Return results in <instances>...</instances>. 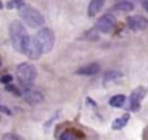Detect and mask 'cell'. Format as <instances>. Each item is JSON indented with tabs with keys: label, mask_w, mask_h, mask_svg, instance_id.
<instances>
[{
	"label": "cell",
	"mask_w": 148,
	"mask_h": 140,
	"mask_svg": "<svg viewBox=\"0 0 148 140\" xmlns=\"http://www.w3.org/2000/svg\"><path fill=\"white\" fill-rule=\"evenodd\" d=\"M9 37L13 44V47L20 52L24 53L27 44L29 42V35L24 25L20 21H13L9 25Z\"/></svg>",
	"instance_id": "cell-1"
},
{
	"label": "cell",
	"mask_w": 148,
	"mask_h": 140,
	"mask_svg": "<svg viewBox=\"0 0 148 140\" xmlns=\"http://www.w3.org/2000/svg\"><path fill=\"white\" fill-rule=\"evenodd\" d=\"M17 9H18V15L21 16V19L30 28H38V27L44 24V22H45L44 16L36 8H34V7L29 6V5L23 3Z\"/></svg>",
	"instance_id": "cell-2"
},
{
	"label": "cell",
	"mask_w": 148,
	"mask_h": 140,
	"mask_svg": "<svg viewBox=\"0 0 148 140\" xmlns=\"http://www.w3.org/2000/svg\"><path fill=\"white\" fill-rule=\"evenodd\" d=\"M36 75H37L36 68L31 64L22 62V64L17 65V67H16V79L23 88L32 86V83L36 79Z\"/></svg>",
	"instance_id": "cell-3"
},
{
	"label": "cell",
	"mask_w": 148,
	"mask_h": 140,
	"mask_svg": "<svg viewBox=\"0 0 148 140\" xmlns=\"http://www.w3.org/2000/svg\"><path fill=\"white\" fill-rule=\"evenodd\" d=\"M35 38L38 42L43 53H47V52H50L52 50V47L54 45V34L50 28L40 29L36 34Z\"/></svg>",
	"instance_id": "cell-4"
},
{
	"label": "cell",
	"mask_w": 148,
	"mask_h": 140,
	"mask_svg": "<svg viewBox=\"0 0 148 140\" xmlns=\"http://www.w3.org/2000/svg\"><path fill=\"white\" fill-rule=\"evenodd\" d=\"M147 90L143 87H136L135 89L132 90L131 95H130V100H128V104H127V110H131L133 112H136L140 110L141 108V101L145 98Z\"/></svg>",
	"instance_id": "cell-5"
},
{
	"label": "cell",
	"mask_w": 148,
	"mask_h": 140,
	"mask_svg": "<svg viewBox=\"0 0 148 140\" xmlns=\"http://www.w3.org/2000/svg\"><path fill=\"white\" fill-rule=\"evenodd\" d=\"M116 17L111 14H104L103 16H101L95 24V29L99 32L103 34H109L113 30V28L116 27Z\"/></svg>",
	"instance_id": "cell-6"
},
{
	"label": "cell",
	"mask_w": 148,
	"mask_h": 140,
	"mask_svg": "<svg viewBox=\"0 0 148 140\" xmlns=\"http://www.w3.org/2000/svg\"><path fill=\"white\" fill-rule=\"evenodd\" d=\"M127 27L133 31H143L148 29V19L141 15H133L126 19Z\"/></svg>",
	"instance_id": "cell-7"
},
{
	"label": "cell",
	"mask_w": 148,
	"mask_h": 140,
	"mask_svg": "<svg viewBox=\"0 0 148 140\" xmlns=\"http://www.w3.org/2000/svg\"><path fill=\"white\" fill-rule=\"evenodd\" d=\"M24 53L31 60H37L43 54L42 49H40V46H39V44H38V42L36 40L35 37H29V42L27 44V47H25V52Z\"/></svg>",
	"instance_id": "cell-8"
},
{
	"label": "cell",
	"mask_w": 148,
	"mask_h": 140,
	"mask_svg": "<svg viewBox=\"0 0 148 140\" xmlns=\"http://www.w3.org/2000/svg\"><path fill=\"white\" fill-rule=\"evenodd\" d=\"M24 89V98L25 102L30 105H36L38 103H42L44 100V96L42 95V93L35 88H32V86L23 88Z\"/></svg>",
	"instance_id": "cell-9"
},
{
	"label": "cell",
	"mask_w": 148,
	"mask_h": 140,
	"mask_svg": "<svg viewBox=\"0 0 148 140\" xmlns=\"http://www.w3.org/2000/svg\"><path fill=\"white\" fill-rule=\"evenodd\" d=\"M99 71H101L99 64H97V62H91V64H88V65L82 66L81 68H79V69L75 72V74L90 76V75H96Z\"/></svg>",
	"instance_id": "cell-10"
},
{
	"label": "cell",
	"mask_w": 148,
	"mask_h": 140,
	"mask_svg": "<svg viewBox=\"0 0 148 140\" xmlns=\"http://www.w3.org/2000/svg\"><path fill=\"white\" fill-rule=\"evenodd\" d=\"M104 3H105V0H90L89 6H88V16L92 17L97 15L103 8Z\"/></svg>",
	"instance_id": "cell-11"
},
{
	"label": "cell",
	"mask_w": 148,
	"mask_h": 140,
	"mask_svg": "<svg viewBox=\"0 0 148 140\" xmlns=\"http://www.w3.org/2000/svg\"><path fill=\"white\" fill-rule=\"evenodd\" d=\"M130 117H131L130 113H125V115H123L121 117L116 118V119L112 121V124H111L112 130H121L123 127H125L126 124H127L128 120H130Z\"/></svg>",
	"instance_id": "cell-12"
},
{
	"label": "cell",
	"mask_w": 148,
	"mask_h": 140,
	"mask_svg": "<svg viewBox=\"0 0 148 140\" xmlns=\"http://www.w3.org/2000/svg\"><path fill=\"white\" fill-rule=\"evenodd\" d=\"M77 138H86V135L79 131H74V130H67L65 132H62L59 137L60 140H75Z\"/></svg>",
	"instance_id": "cell-13"
},
{
	"label": "cell",
	"mask_w": 148,
	"mask_h": 140,
	"mask_svg": "<svg viewBox=\"0 0 148 140\" xmlns=\"http://www.w3.org/2000/svg\"><path fill=\"white\" fill-rule=\"evenodd\" d=\"M134 6L132 2L130 1H121V2H118L113 6V9L117 10V12H124V13H128L131 10H133Z\"/></svg>",
	"instance_id": "cell-14"
},
{
	"label": "cell",
	"mask_w": 148,
	"mask_h": 140,
	"mask_svg": "<svg viewBox=\"0 0 148 140\" xmlns=\"http://www.w3.org/2000/svg\"><path fill=\"white\" fill-rule=\"evenodd\" d=\"M126 102L125 95H114L109 100V104L113 108H121Z\"/></svg>",
	"instance_id": "cell-15"
},
{
	"label": "cell",
	"mask_w": 148,
	"mask_h": 140,
	"mask_svg": "<svg viewBox=\"0 0 148 140\" xmlns=\"http://www.w3.org/2000/svg\"><path fill=\"white\" fill-rule=\"evenodd\" d=\"M123 78V73L119 72V71H108L105 74H104V82H109V81H112V80H116V79H120Z\"/></svg>",
	"instance_id": "cell-16"
},
{
	"label": "cell",
	"mask_w": 148,
	"mask_h": 140,
	"mask_svg": "<svg viewBox=\"0 0 148 140\" xmlns=\"http://www.w3.org/2000/svg\"><path fill=\"white\" fill-rule=\"evenodd\" d=\"M80 39H87V40H97L98 39V32L97 30L94 28V29H90L88 31H86L83 34V36L80 37Z\"/></svg>",
	"instance_id": "cell-17"
},
{
	"label": "cell",
	"mask_w": 148,
	"mask_h": 140,
	"mask_svg": "<svg viewBox=\"0 0 148 140\" xmlns=\"http://www.w3.org/2000/svg\"><path fill=\"white\" fill-rule=\"evenodd\" d=\"M23 3H24L23 0H9V1L7 2V5H6V7H7L8 9H14V8L21 7Z\"/></svg>",
	"instance_id": "cell-18"
},
{
	"label": "cell",
	"mask_w": 148,
	"mask_h": 140,
	"mask_svg": "<svg viewBox=\"0 0 148 140\" xmlns=\"http://www.w3.org/2000/svg\"><path fill=\"white\" fill-rule=\"evenodd\" d=\"M5 90H7V91H9V93H12V94H14L16 96H21L22 95V93L18 90V88L16 86H14V84H10V83H7L6 84Z\"/></svg>",
	"instance_id": "cell-19"
},
{
	"label": "cell",
	"mask_w": 148,
	"mask_h": 140,
	"mask_svg": "<svg viewBox=\"0 0 148 140\" xmlns=\"http://www.w3.org/2000/svg\"><path fill=\"white\" fill-rule=\"evenodd\" d=\"M12 81H13V76H12L10 74H5V75H2V76L0 78V82H1L2 84L10 83Z\"/></svg>",
	"instance_id": "cell-20"
},
{
	"label": "cell",
	"mask_w": 148,
	"mask_h": 140,
	"mask_svg": "<svg viewBox=\"0 0 148 140\" xmlns=\"http://www.w3.org/2000/svg\"><path fill=\"white\" fill-rule=\"evenodd\" d=\"M2 139H3V140H5V139H10V140H18V139H21V137L16 135V134H14V133H6V134H3V135H2Z\"/></svg>",
	"instance_id": "cell-21"
},
{
	"label": "cell",
	"mask_w": 148,
	"mask_h": 140,
	"mask_svg": "<svg viewBox=\"0 0 148 140\" xmlns=\"http://www.w3.org/2000/svg\"><path fill=\"white\" fill-rule=\"evenodd\" d=\"M0 112H2V113H6V115H12V112H10V110L8 109V108H6V106H3V105H1L0 104Z\"/></svg>",
	"instance_id": "cell-22"
},
{
	"label": "cell",
	"mask_w": 148,
	"mask_h": 140,
	"mask_svg": "<svg viewBox=\"0 0 148 140\" xmlns=\"http://www.w3.org/2000/svg\"><path fill=\"white\" fill-rule=\"evenodd\" d=\"M141 5L146 12H148V0H141Z\"/></svg>",
	"instance_id": "cell-23"
},
{
	"label": "cell",
	"mask_w": 148,
	"mask_h": 140,
	"mask_svg": "<svg viewBox=\"0 0 148 140\" xmlns=\"http://www.w3.org/2000/svg\"><path fill=\"white\" fill-rule=\"evenodd\" d=\"M3 8V5H2V2H1V0H0V9H2Z\"/></svg>",
	"instance_id": "cell-24"
},
{
	"label": "cell",
	"mask_w": 148,
	"mask_h": 140,
	"mask_svg": "<svg viewBox=\"0 0 148 140\" xmlns=\"http://www.w3.org/2000/svg\"><path fill=\"white\" fill-rule=\"evenodd\" d=\"M0 67H1V61H0Z\"/></svg>",
	"instance_id": "cell-25"
}]
</instances>
